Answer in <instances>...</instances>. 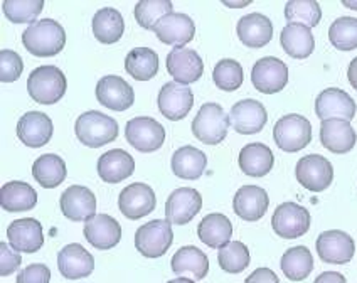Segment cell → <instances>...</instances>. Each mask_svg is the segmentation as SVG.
I'll list each match as a JSON object with an SVG mask.
<instances>
[{"label": "cell", "mask_w": 357, "mask_h": 283, "mask_svg": "<svg viewBox=\"0 0 357 283\" xmlns=\"http://www.w3.org/2000/svg\"><path fill=\"white\" fill-rule=\"evenodd\" d=\"M167 283H194V282L189 280V278H185V277H178V278H176V280H169Z\"/></svg>", "instance_id": "53"}, {"label": "cell", "mask_w": 357, "mask_h": 283, "mask_svg": "<svg viewBox=\"0 0 357 283\" xmlns=\"http://www.w3.org/2000/svg\"><path fill=\"white\" fill-rule=\"evenodd\" d=\"M251 83L259 93L265 95L282 91L288 83V66L282 59L273 56L258 59L251 70Z\"/></svg>", "instance_id": "10"}, {"label": "cell", "mask_w": 357, "mask_h": 283, "mask_svg": "<svg viewBox=\"0 0 357 283\" xmlns=\"http://www.w3.org/2000/svg\"><path fill=\"white\" fill-rule=\"evenodd\" d=\"M125 70L137 81L152 79L159 71V56L150 47H135L125 58Z\"/></svg>", "instance_id": "37"}, {"label": "cell", "mask_w": 357, "mask_h": 283, "mask_svg": "<svg viewBox=\"0 0 357 283\" xmlns=\"http://www.w3.org/2000/svg\"><path fill=\"white\" fill-rule=\"evenodd\" d=\"M236 31L239 40L245 46L253 47V49L266 46L271 38H273V24H271V20L266 15L259 14V12L243 15L238 20Z\"/></svg>", "instance_id": "27"}, {"label": "cell", "mask_w": 357, "mask_h": 283, "mask_svg": "<svg viewBox=\"0 0 357 283\" xmlns=\"http://www.w3.org/2000/svg\"><path fill=\"white\" fill-rule=\"evenodd\" d=\"M170 266L177 277L190 275L196 280H202L209 272V260L206 253L196 246H182L172 257Z\"/></svg>", "instance_id": "31"}, {"label": "cell", "mask_w": 357, "mask_h": 283, "mask_svg": "<svg viewBox=\"0 0 357 283\" xmlns=\"http://www.w3.org/2000/svg\"><path fill=\"white\" fill-rule=\"evenodd\" d=\"M66 76L56 66L34 68L27 78L31 98L40 105H54L66 93Z\"/></svg>", "instance_id": "3"}, {"label": "cell", "mask_w": 357, "mask_h": 283, "mask_svg": "<svg viewBox=\"0 0 357 283\" xmlns=\"http://www.w3.org/2000/svg\"><path fill=\"white\" fill-rule=\"evenodd\" d=\"M172 172L176 174L178 179L196 181L202 176L208 165V157L202 151L192 147V145H185V147L177 148L172 155Z\"/></svg>", "instance_id": "32"}, {"label": "cell", "mask_w": 357, "mask_h": 283, "mask_svg": "<svg viewBox=\"0 0 357 283\" xmlns=\"http://www.w3.org/2000/svg\"><path fill=\"white\" fill-rule=\"evenodd\" d=\"M170 0H140L135 6V19L144 29L153 31L160 19L172 12Z\"/></svg>", "instance_id": "42"}, {"label": "cell", "mask_w": 357, "mask_h": 283, "mask_svg": "<svg viewBox=\"0 0 357 283\" xmlns=\"http://www.w3.org/2000/svg\"><path fill=\"white\" fill-rule=\"evenodd\" d=\"M7 240H9L10 248H14L15 252L36 253L44 245L43 226L34 217L15 220L7 228Z\"/></svg>", "instance_id": "20"}, {"label": "cell", "mask_w": 357, "mask_h": 283, "mask_svg": "<svg viewBox=\"0 0 357 283\" xmlns=\"http://www.w3.org/2000/svg\"><path fill=\"white\" fill-rule=\"evenodd\" d=\"M273 140L283 152L302 151L312 140L310 121L298 113L282 116L273 127Z\"/></svg>", "instance_id": "5"}, {"label": "cell", "mask_w": 357, "mask_h": 283, "mask_svg": "<svg viewBox=\"0 0 357 283\" xmlns=\"http://www.w3.org/2000/svg\"><path fill=\"white\" fill-rule=\"evenodd\" d=\"M155 34L159 40L169 46L185 47L196 36V24L188 14L182 12H170L155 26Z\"/></svg>", "instance_id": "18"}, {"label": "cell", "mask_w": 357, "mask_h": 283, "mask_svg": "<svg viewBox=\"0 0 357 283\" xmlns=\"http://www.w3.org/2000/svg\"><path fill=\"white\" fill-rule=\"evenodd\" d=\"M239 169L250 177H263L273 169V152L265 144H248L239 152Z\"/></svg>", "instance_id": "33"}, {"label": "cell", "mask_w": 357, "mask_h": 283, "mask_svg": "<svg viewBox=\"0 0 357 283\" xmlns=\"http://www.w3.org/2000/svg\"><path fill=\"white\" fill-rule=\"evenodd\" d=\"M58 268L59 273L68 280H81L93 273L95 258L78 243H71L59 252Z\"/></svg>", "instance_id": "22"}, {"label": "cell", "mask_w": 357, "mask_h": 283, "mask_svg": "<svg viewBox=\"0 0 357 283\" xmlns=\"http://www.w3.org/2000/svg\"><path fill=\"white\" fill-rule=\"evenodd\" d=\"M229 121L241 135H255L265 128L268 121L266 108L258 100H241L231 108Z\"/></svg>", "instance_id": "15"}, {"label": "cell", "mask_w": 357, "mask_h": 283, "mask_svg": "<svg viewBox=\"0 0 357 283\" xmlns=\"http://www.w3.org/2000/svg\"><path fill=\"white\" fill-rule=\"evenodd\" d=\"M218 261L226 273L245 272L251 261L248 246L241 241H229L228 245L219 248Z\"/></svg>", "instance_id": "39"}, {"label": "cell", "mask_w": 357, "mask_h": 283, "mask_svg": "<svg viewBox=\"0 0 357 283\" xmlns=\"http://www.w3.org/2000/svg\"><path fill=\"white\" fill-rule=\"evenodd\" d=\"M199 240L209 248H222L228 245L233 236V224L225 214L213 213L208 214L197 226Z\"/></svg>", "instance_id": "34"}, {"label": "cell", "mask_w": 357, "mask_h": 283, "mask_svg": "<svg viewBox=\"0 0 357 283\" xmlns=\"http://www.w3.org/2000/svg\"><path fill=\"white\" fill-rule=\"evenodd\" d=\"M22 44L31 54L38 58H50L63 51L66 44V32L58 20L43 19L31 24L24 31Z\"/></svg>", "instance_id": "1"}, {"label": "cell", "mask_w": 357, "mask_h": 283, "mask_svg": "<svg viewBox=\"0 0 357 283\" xmlns=\"http://www.w3.org/2000/svg\"><path fill=\"white\" fill-rule=\"evenodd\" d=\"M295 176L303 189L310 192H322L334 181V167L324 155L310 153L297 162Z\"/></svg>", "instance_id": "8"}, {"label": "cell", "mask_w": 357, "mask_h": 283, "mask_svg": "<svg viewBox=\"0 0 357 283\" xmlns=\"http://www.w3.org/2000/svg\"><path fill=\"white\" fill-rule=\"evenodd\" d=\"M243 68L236 59H221L214 66L213 79L222 91H236L243 84Z\"/></svg>", "instance_id": "44"}, {"label": "cell", "mask_w": 357, "mask_h": 283, "mask_svg": "<svg viewBox=\"0 0 357 283\" xmlns=\"http://www.w3.org/2000/svg\"><path fill=\"white\" fill-rule=\"evenodd\" d=\"M342 6L347 7V9L357 10V2H352V0H342Z\"/></svg>", "instance_id": "52"}, {"label": "cell", "mask_w": 357, "mask_h": 283, "mask_svg": "<svg viewBox=\"0 0 357 283\" xmlns=\"http://www.w3.org/2000/svg\"><path fill=\"white\" fill-rule=\"evenodd\" d=\"M51 270L43 263H34L27 268L20 270L17 275V283H50Z\"/></svg>", "instance_id": "46"}, {"label": "cell", "mask_w": 357, "mask_h": 283, "mask_svg": "<svg viewBox=\"0 0 357 283\" xmlns=\"http://www.w3.org/2000/svg\"><path fill=\"white\" fill-rule=\"evenodd\" d=\"M273 231L285 240H297L310 229V213L297 202H282L271 216Z\"/></svg>", "instance_id": "9"}, {"label": "cell", "mask_w": 357, "mask_h": 283, "mask_svg": "<svg viewBox=\"0 0 357 283\" xmlns=\"http://www.w3.org/2000/svg\"><path fill=\"white\" fill-rule=\"evenodd\" d=\"M32 177L44 189L58 188L66 179V164L56 153H44L32 165Z\"/></svg>", "instance_id": "36"}, {"label": "cell", "mask_w": 357, "mask_h": 283, "mask_svg": "<svg viewBox=\"0 0 357 283\" xmlns=\"http://www.w3.org/2000/svg\"><path fill=\"white\" fill-rule=\"evenodd\" d=\"M159 110L165 118L177 121L185 118L189 115L190 108L194 105L192 90L185 84H178L176 81L164 84L159 91Z\"/></svg>", "instance_id": "16"}, {"label": "cell", "mask_w": 357, "mask_h": 283, "mask_svg": "<svg viewBox=\"0 0 357 283\" xmlns=\"http://www.w3.org/2000/svg\"><path fill=\"white\" fill-rule=\"evenodd\" d=\"M38 204V192L22 181H10L0 189V206L7 213L31 211Z\"/></svg>", "instance_id": "29"}, {"label": "cell", "mask_w": 357, "mask_h": 283, "mask_svg": "<svg viewBox=\"0 0 357 283\" xmlns=\"http://www.w3.org/2000/svg\"><path fill=\"white\" fill-rule=\"evenodd\" d=\"M319 258L324 263H332V265H344L354 258L356 243L347 233L339 231V229H331L319 234L317 243Z\"/></svg>", "instance_id": "11"}, {"label": "cell", "mask_w": 357, "mask_h": 283, "mask_svg": "<svg viewBox=\"0 0 357 283\" xmlns=\"http://www.w3.org/2000/svg\"><path fill=\"white\" fill-rule=\"evenodd\" d=\"M280 43L287 54L295 59H307L315 47V39L310 27L295 22L287 24L283 27L282 34H280Z\"/></svg>", "instance_id": "30"}, {"label": "cell", "mask_w": 357, "mask_h": 283, "mask_svg": "<svg viewBox=\"0 0 357 283\" xmlns=\"http://www.w3.org/2000/svg\"><path fill=\"white\" fill-rule=\"evenodd\" d=\"M347 78H349V83H351V86L357 91V58L352 59L351 64H349Z\"/></svg>", "instance_id": "50"}, {"label": "cell", "mask_w": 357, "mask_h": 283, "mask_svg": "<svg viewBox=\"0 0 357 283\" xmlns=\"http://www.w3.org/2000/svg\"><path fill=\"white\" fill-rule=\"evenodd\" d=\"M125 32L123 15L113 7H103L93 15V34L103 44H115Z\"/></svg>", "instance_id": "35"}, {"label": "cell", "mask_w": 357, "mask_h": 283, "mask_svg": "<svg viewBox=\"0 0 357 283\" xmlns=\"http://www.w3.org/2000/svg\"><path fill=\"white\" fill-rule=\"evenodd\" d=\"M174 241L172 224L167 220H153L140 226L135 233V248L145 258H160Z\"/></svg>", "instance_id": "6"}, {"label": "cell", "mask_w": 357, "mask_h": 283, "mask_svg": "<svg viewBox=\"0 0 357 283\" xmlns=\"http://www.w3.org/2000/svg\"><path fill=\"white\" fill-rule=\"evenodd\" d=\"M356 101L340 88H327L315 100V113L320 120L342 118L351 121L356 116Z\"/></svg>", "instance_id": "21"}, {"label": "cell", "mask_w": 357, "mask_h": 283, "mask_svg": "<svg viewBox=\"0 0 357 283\" xmlns=\"http://www.w3.org/2000/svg\"><path fill=\"white\" fill-rule=\"evenodd\" d=\"M253 2V0H245V2H229V0H222V3L228 7H236V9H239V7H246L250 6V3Z\"/></svg>", "instance_id": "51"}, {"label": "cell", "mask_w": 357, "mask_h": 283, "mask_svg": "<svg viewBox=\"0 0 357 283\" xmlns=\"http://www.w3.org/2000/svg\"><path fill=\"white\" fill-rule=\"evenodd\" d=\"M282 272L288 280L302 282L314 270V257L307 246H294L282 257Z\"/></svg>", "instance_id": "38"}, {"label": "cell", "mask_w": 357, "mask_h": 283, "mask_svg": "<svg viewBox=\"0 0 357 283\" xmlns=\"http://www.w3.org/2000/svg\"><path fill=\"white\" fill-rule=\"evenodd\" d=\"M285 19L288 24H303L312 29L322 19V9L315 0H290L285 6Z\"/></svg>", "instance_id": "41"}, {"label": "cell", "mask_w": 357, "mask_h": 283, "mask_svg": "<svg viewBox=\"0 0 357 283\" xmlns=\"http://www.w3.org/2000/svg\"><path fill=\"white\" fill-rule=\"evenodd\" d=\"M314 283H347L346 277L339 272H324L315 278Z\"/></svg>", "instance_id": "49"}, {"label": "cell", "mask_w": 357, "mask_h": 283, "mask_svg": "<svg viewBox=\"0 0 357 283\" xmlns=\"http://www.w3.org/2000/svg\"><path fill=\"white\" fill-rule=\"evenodd\" d=\"M135 172V160L127 151L113 148L98 159V176L108 184H119Z\"/></svg>", "instance_id": "28"}, {"label": "cell", "mask_w": 357, "mask_h": 283, "mask_svg": "<svg viewBox=\"0 0 357 283\" xmlns=\"http://www.w3.org/2000/svg\"><path fill=\"white\" fill-rule=\"evenodd\" d=\"M167 72L178 84L196 83L204 72L201 56L189 47H174L167 54Z\"/></svg>", "instance_id": "14"}, {"label": "cell", "mask_w": 357, "mask_h": 283, "mask_svg": "<svg viewBox=\"0 0 357 283\" xmlns=\"http://www.w3.org/2000/svg\"><path fill=\"white\" fill-rule=\"evenodd\" d=\"M245 283H280V278L277 273L270 268H258L250 277L246 278Z\"/></svg>", "instance_id": "48"}, {"label": "cell", "mask_w": 357, "mask_h": 283, "mask_svg": "<svg viewBox=\"0 0 357 283\" xmlns=\"http://www.w3.org/2000/svg\"><path fill=\"white\" fill-rule=\"evenodd\" d=\"M84 238L96 250H112L121 240V226L108 214H96L83 228Z\"/></svg>", "instance_id": "24"}, {"label": "cell", "mask_w": 357, "mask_h": 283, "mask_svg": "<svg viewBox=\"0 0 357 283\" xmlns=\"http://www.w3.org/2000/svg\"><path fill=\"white\" fill-rule=\"evenodd\" d=\"M76 137L89 148H98L119 137V123L105 113L89 110L78 116L75 123Z\"/></svg>", "instance_id": "2"}, {"label": "cell", "mask_w": 357, "mask_h": 283, "mask_svg": "<svg viewBox=\"0 0 357 283\" xmlns=\"http://www.w3.org/2000/svg\"><path fill=\"white\" fill-rule=\"evenodd\" d=\"M52 121L43 112H27L17 123V137L26 147H44L52 137Z\"/></svg>", "instance_id": "23"}, {"label": "cell", "mask_w": 357, "mask_h": 283, "mask_svg": "<svg viewBox=\"0 0 357 283\" xmlns=\"http://www.w3.org/2000/svg\"><path fill=\"white\" fill-rule=\"evenodd\" d=\"M44 9L43 0H6L3 14L14 24H34Z\"/></svg>", "instance_id": "43"}, {"label": "cell", "mask_w": 357, "mask_h": 283, "mask_svg": "<svg viewBox=\"0 0 357 283\" xmlns=\"http://www.w3.org/2000/svg\"><path fill=\"white\" fill-rule=\"evenodd\" d=\"M61 211L68 220L81 222L96 216V197L84 185H70L59 199Z\"/></svg>", "instance_id": "19"}, {"label": "cell", "mask_w": 357, "mask_h": 283, "mask_svg": "<svg viewBox=\"0 0 357 283\" xmlns=\"http://www.w3.org/2000/svg\"><path fill=\"white\" fill-rule=\"evenodd\" d=\"M328 40L339 51L357 49V17H339L328 27Z\"/></svg>", "instance_id": "40"}, {"label": "cell", "mask_w": 357, "mask_h": 283, "mask_svg": "<svg viewBox=\"0 0 357 283\" xmlns=\"http://www.w3.org/2000/svg\"><path fill=\"white\" fill-rule=\"evenodd\" d=\"M320 142L332 153H347L356 147L357 133L347 120H324L320 125Z\"/></svg>", "instance_id": "25"}, {"label": "cell", "mask_w": 357, "mask_h": 283, "mask_svg": "<svg viewBox=\"0 0 357 283\" xmlns=\"http://www.w3.org/2000/svg\"><path fill=\"white\" fill-rule=\"evenodd\" d=\"M155 192L150 185L142 184V182L130 184L119 196V208L121 214L132 221L149 216L155 209Z\"/></svg>", "instance_id": "13"}, {"label": "cell", "mask_w": 357, "mask_h": 283, "mask_svg": "<svg viewBox=\"0 0 357 283\" xmlns=\"http://www.w3.org/2000/svg\"><path fill=\"white\" fill-rule=\"evenodd\" d=\"M125 139L135 151L142 153L155 152L164 145L165 128L150 116H135L127 121Z\"/></svg>", "instance_id": "7"}, {"label": "cell", "mask_w": 357, "mask_h": 283, "mask_svg": "<svg viewBox=\"0 0 357 283\" xmlns=\"http://www.w3.org/2000/svg\"><path fill=\"white\" fill-rule=\"evenodd\" d=\"M202 209V196L192 188H178L165 202V220L170 224H188Z\"/></svg>", "instance_id": "12"}, {"label": "cell", "mask_w": 357, "mask_h": 283, "mask_svg": "<svg viewBox=\"0 0 357 283\" xmlns=\"http://www.w3.org/2000/svg\"><path fill=\"white\" fill-rule=\"evenodd\" d=\"M231 121L221 105L204 103L192 120V133L206 145H218L228 135Z\"/></svg>", "instance_id": "4"}, {"label": "cell", "mask_w": 357, "mask_h": 283, "mask_svg": "<svg viewBox=\"0 0 357 283\" xmlns=\"http://www.w3.org/2000/svg\"><path fill=\"white\" fill-rule=\"evenodd\" d=\"M96 100L109 110L125 112L135 101V93L123 78L108 75L103 76L96 84Z\"/></svg>", "instance_id": "17"}, {"label": "cell", "mask_w": 357, "mask_h": 283, "mask_svg": "<svg viewBox=\"0 0 357 283\" xmlns=\"http://www.w3.org/2000/svg\"><path fill=\"white\" fill-rule=\"evenodd\" d=\"M24 71L22 58L12 49L0 51V81L2 83H14L20 78Z\"/></svg>", "instance_id": "45"}, {"label": "cell", "mask_w": 357, "mask_h": 283, "mask_svg": "<svg viewBox=\"0 0 357 283\" xmlns=\"http://www.w3.org/2000/svg\"><path fill=\"white\" fill-rule=\"evenodd\" d=\"M270 206V197L259 185H243L234 194L233 209L236 216L245 221H258L265 216Z\"/></svg>", "instance_id": "26"}, {"label": "cell", "mask_w": 357, "mask_h": 283, "mask_svg": "<svg viewBox=\"0 0 357 283\" xmlns=\"http://www.w3.org/2000/svg\"><path fill=\"white\" fill-rule=\"evenodd\" d=\"M20 263H22L20 253L15 252L14 248H9L7 243L0 241V275L2 277L12 275L19 268Z\"/></svg>", "instance_id": "47"}]
</instances>
